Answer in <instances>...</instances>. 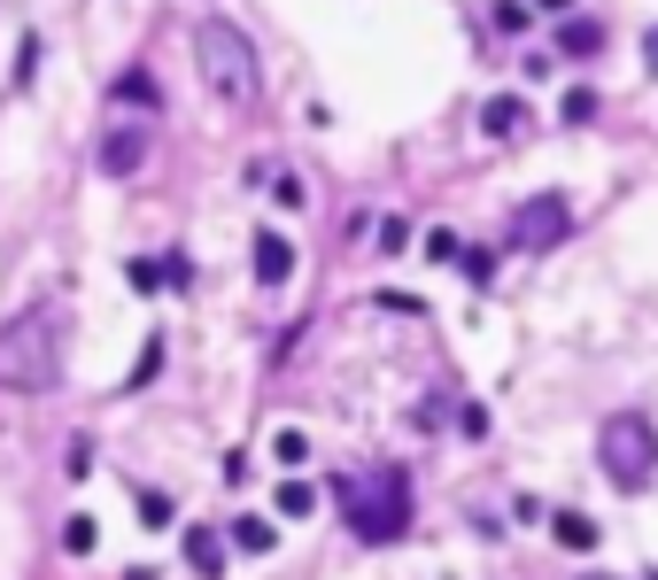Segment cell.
Masks as SVG:
<instances>
[{"label":"cell","mask_w":658,"mask_h":580,"mask_svg":"<svg viewBox=\"0 0 658 580\" xmlns=\"http://www.w3.org/2000/svg\"><path fill=\"white\" fill-rule=\"evenodd\" d=\"M272 504H279V519H310V511H318V487L287 472V480H279V495H272Z\"/></svg>","instance_id":"obj_13"},{"label":"cell","mask_w":658,"mask_h":580,"mask_svg":"<svg viewBox=\"0 0 658 580\" xmlns=\"http://www.w3.org/2000/svg\"><path fill=\"white\" fill-rule=\"evenodd\" d=\"M179 549H187V565H194L202 580H217V572H225V549H232V542H225L217 527H187V534H179Z\"/></svg>","instance_id":"obj_9"},{"label":"cell","mask_w":658,"mask_h":580,"mask_svg":"<svg viewBox=\"0 0 658 580\" xmlns=\"http://www.w3.org/2000/svg\"><path fill=\"white\" fill-rule=\"evenodd\" d=\"M457 271L472 287H488V279H497V247H457Z\"/></svg>","instance_id":"obj_18"},{"label":"cell","mask_w":658,"mask_h":580,"mask_svg":"<svg viewBox=\"0 0 658 580\" xmlns=\"http://www.w3.org/2000/svg\"><path fill=\"white\" fill-rule=\"evenodd\" d=\"M109 101H140V109H163V86L132 62V70H117V86H109Z\"/></svg>","instance_id":"obj_12"},{"label":"cell","mask_w":658,"mask_h":580,"mask_svg":"<svg viewBox=\"0 0 658 580\" xmlns=\"http://www.w3.org/2000/svg\"><path fill=\"white\" fill-rule=\"evenodd\" d=\"M527 124H535V117H527L519 94H488V101H480V132H488V140H527Z\"/></svg>","instance_id":"obj_8"},{"label":"cell","mask_w":658,"mask_h":580,"mask_svg":"<svg viewBox=\"0 0 658 580\" xmlns=\"http://www.w3.org/2000/svg\"><path fill=\"white\" fill-rule=\"evenodd\" d=\"M535 9H542V16H565V9H573V0H535Z\"/></svg>","instance_id":"obj_30"},{"label":"cell","mask_w":658,"mask_h":580,"mask_svg":"<svg viewBox=\"0 0 658 580\" xmlns=\"http://www.w3.org/2000/svg\"><path fill=\"white\" fill-rule=\"evenodd\" d=\"M565 232H573V202H565V194H527V202L512 209V225H504V240L527 247V256H535V247H558Z\"/></svg>","instance_id":"obj_5"},{"label":"cell","mask_w":658,"mask_h":580,"mask_svg":"<svg viewBox=\"0 0 658 580\" xmlns=\"http://www.w3.org/2000/svg\"><path fill=\"white\" fill-rule=\"evenodd\" d=\"M194 62H202V77H210V94L232 101V109L264 94V55H256V39L240 32V24H225V16H202V24H194Z\"/></svg>","instance_id":"obj_3"},{"label":"cell","mask_w":658,"mask_h":580,"mask_svg":"<svg viewBox=\"0 0 658 580\" xmlns=\"http://www.w3.org/2000/svg\"><path fill=\"white\" fill-rule=\"evenodd\" d=\"M171 519H179V504H171L163 487H147V495H140V527H171Z\"/></svg>","instance_id":"obj_20"},{"label":"cell","mask_w":658,"mask_h":580,"mask_svg":"<svg viewBox=\"0 0 658 580\" xmlns=\"http://www.w3.org/2000/svg\"><path fill=\"white\" fill-rule=\"evenodd\" d=\"M124 287L132 294H163V256H132L124 264Z\"/></svg>","instance_id":"obj_16"},{"label":"cell","mask_w":658,"mask_h":580,"mask_svg":"<svg viewBox=\"0 0 658 580\" xmlns=\"http://www.w3.org/2000/svg\"><path fill=\"white\" fill-rule=\"evenodd\" d=\"M643 62H650V77H658V24L643 32Z\"/></svg>","instance_id":"obj_29"},{"label":"cell","mask_w":658,"mask_h":580,"mask_svg":"<svg viewBox=\"0 0 658 580\" xmlns=\"http://www.w3.org/2000/svg\"><path fill=\"white\" fill-rule=\"evenodd\" d=\"M582 580H620V572H582Z\"/></svg>","instance_id":"obj_31"},{"label":"cell","mask_w":658,"mask_h":580,"mask_svg":"<svg viewBox=\"0 0 658 580\" xmlns=\"http://www.w3.org/2000/svg\"><path fill=\"white\" fill-rule=\"evenodd\" d=\"M403 240H410V225H403V217H380V256H395Z\"/></svg>","instance_id":"obj_27"},{"label":"cell","mask_w":658,"mask_h":580,"mask_svg":"<svg viewBox=\"0 0 658 580\" xmlns=\"http://www.w3.org/2000/svg\"><path fill=\"white\" fill-rule=\"evenodd\" d=\"M94 162H101V179H132L140 162H147V124H117V132H101Z\"/></svg>","instance_id":"obj_6"},{"label":"cell","mask_w":658,"mask_h":580,"mask_svg":"<svg viewBox=\"0 0 658 580\" xmlns=\"http://www.w3.org/2000/svg\"><path fill=\"white\" fill-rule=\"evenodd\" d=\"M225 542H232V549H249V557H272V549H279V527H272V519H256V511H240V519L225 527Z\"/></svg>","instance_id":"obj_10"},{"label":"cell","mask_w":658,"mask_h":580,"mask_svg":"<svg viewBox=\"0 0 658 580\" xmlns=\"http://www.w3.org/2000/svg\"><path fill=\"white\" fill-rule=\"evenodd\" d=\"M558 55H573V62H589V55H605V24H589V16H558Z\"/></svg>","instance_id":"obj_11"},{"label":"cell","mask_w":658,"mask_h":580,"mask_svg":"<svg viewBox=\"0 0 658 580\" xmlns=\"http://www.w3.org/2000/svg\"><path fill=\"white\" fill-rule=\"evenodd\" d=\"M272 202H279V209H302L310 194H302V179H295V171H272Z\"/></svg>","instance_id":"obj_23"},{"label":"cell","mask_w":658,"mask_h":580,"mask_svg":"<svg viewBox=\"0 0 658 580\" xmlns=\"http://www.w3.org/2000/svg\"><path fill=\"white\" fill-rule=\"evenodd\" d=\"M457 434H465V442H488V410H480V402H457Z\"/></svg>","instance_id":"obj_24"},{"label":"cell","mask_w":658,"mask_h":580,"mask_svg":"<svg viewBox=\"0 0 658 580\" xmlns=\"http://www.w3.org/2000/svg\"><path fill=\"white\" fill-rule=\"evenodd\" d=\"M310 449H318V442H310L302 426H279V434H272V457H279L287 472H302V464H310Z\"/></svg>","instance_id":"obj_15"},{"label":"cell","mask_w":658,"mask_h":580,"mask_svg":"<svg viewBox=\"0 0 658 580\" xmlns=\"http://www.w3.org/2000/svg\"><path fill=\"white\" fill-rule=\"evenodd\" d=\"M334 504H342V519L364 549H387V542L410 534V472L403 464H357L334 487Z\"/></svg>","instance_id":"obj_2"},{"label":"cell","mask_w":658,"mask_h":580,"mask_svg":"<svg viewBox=\"0 0 658 580\" xmlns=\"http://www.w3.org/2000/svg\"><path fill=\"white\" fill-rule=\"evenodd\" d=\"M163 287H194V264L187 256H163Z\"/></svg>","instance_id":"obj_28"},{"label":"cell","mask_w":658,"mask_h":580,"mask_svg":"<svg viewBox=\"0 0 658 580\" xmlns=\"http://www.w3.org/2000/svg\"><path fill=\"white\" fill-rule=\"evenodd\" d=\"M249 271H256V287H287V279H295L287 232H256V240H249Z\"/></svg>","instance_id":"obj_7"},{"label":"cell","mask_w":658,"mask_h":580,"mask_svg":"<svg viewBox=\"0 0 658 580\" xmlns=\"http://www.w3.org/2000/svg\"><path fill=\"white\" fill-rule=\"evenodd\" d=\"M380 310H395V317H427V302H419V294H395V287L380 294Z\"/></svg>","instance_id":"obj_26"},{"label":"cell","mask_w":658,"mask_h":580,"mask_svg":"<svg viewBox=\"0 0 658 580\" xmlns=\"http://www.w3.org/2000/svg\"><path fill=\"white\" fill-rule=\"evenodd\" d=\"M550 534H558L565 549H597V519H589V511H558Z\"/></svg>","instance_id":"obj_14"},{"label":"cell","mask_w":658,"mask_h":580,"mask_svg":"<svg viewBox=\"0 0 658 580\" xmlns=\"http://www.w3.org/2000/svg\"><path fill=\"white\" fill-rule=\"evenodd\" d=\"M155 372H163V341H147V349H140V364H132V379H124V387H147Z\"/></svg>","instance_id":"obj_25"},{"label":"cell","mask_w":658,"mask_h":580,"mask_svg":"<svg viewBox=\"0 0 658 580\" xmlns=\"http://www.w3.org/2000/svg\"><path fill=\"white\" fill-rule=\"evenodd\" d=\"M527 24H535L527 0H497V32H504V39H527Z\"/></svg>","instance_id":"obj_19"},{"label":"cell","mask_w":658,"mask_h":580,"mask_svg":"<svg viewBox=\"0 0 658 580\" xmlns=\"http://www.w3.org/2000/svg\"><path fill=\"white\" fill-rule=\"evenodd\" d=\"M457 247H465V240H457L450 225H434V232H427V264H457Z\"/></svg>","instance_id":"obj_22"},{"label":"cell","mask_w":658,"mask_h":580,"mask_svg":"<svg viewBox=\"0 0 658 580\" xmlns=\"http://www.w3.org/2000/svg\"><path fill=\"white\" fill-rule=\"evenodd\" d=\"M597 464H605V480L612 487H650L658 480V434H650V419H635V410H620V419H605V434H597Z\"/></svg>","instance_id":"obj_4"},{"label":"cell","mask_w":658,"mask_h":580,"mask_svg":"<svg viewBox=\"0 0 658 580\" xmlns=\"http://www.w3.org/2000/svg\"><path fill=\"white\" fill-rule=\"evenodd\" d=\"M62 387V310L32 302L0 325V395H47Z\"/></svg>","instance_id":"obj_1"},{"label":"cell","mask_w":658,"mask_h":580,"mask_svg":"<svg viewBox=\"0 0 658 580\" xmlns=\"http://www.w3.org/2000/svg\"><path fill=\"white\" fill-rule=\"evenodd\" d=\"M589 117H597V94H589V86H573V94L558 101V124H589Z\"/></svg>","instance_id":"obj_21"},{"label":"cell","mask_w":658,"mask_h":580,"mask_svg":"<svg viewBox=\"0 0 658 580\" xmlns=\"http://www.w3.org/2000/svg\"><path fill=\"white\" fill-rule=\"evenodd\" d=\"M94 542H101V527H94L86 511H70V527H62V549H70V557H94Z\"/></svg>","instance_id":"obj_17"}]
</instances>
